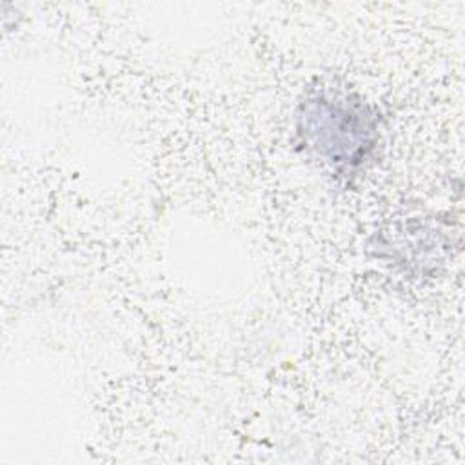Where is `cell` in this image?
<instances>
[{
  "instance_id": "6da1fadb",
  "label": "cell",
  "mask_w": 465,
  "mask_h": 465,
  "mask_svg": "<svg viewBox=\"0 0 465 465\" xmlns=\"http://www.w3.org/2000/svg\"><path fill=\"white\" fill-rule=\"evenodd\" d=\"M298 120L305 143L336 169L360 165L374 149L376 114L349 94H316L303 104Z\"/></svg>"
}]
</instances>
